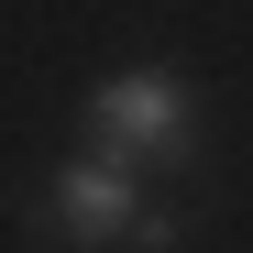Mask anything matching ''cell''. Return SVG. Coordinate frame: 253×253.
<instances>
[{
    "instance_id": "6da1fadb",
    "label": "cell",
    "mask_w": 253,
    "mask_h": 253,
    "mask_svg": "<svg viewBox=\"0 0 253 253\" xmlns=\"http://www.w3.org/2000/svg\"><path fill=\"white\" fill-rule=\"evenodd\" d=\"M198 143V99H187V77L176 66H132V77H110V88L88 99V154H110V165H176Z\"/></svg>"
},
{
    "instance_id": "7a4b0ae2",
    "label": "cell",
    "mask_w": 253,
    "mask_h": 253,
    "mask_svg": "<svg viewBox=\"0 0 253 253\" xmlns=\"http://www.w3.org/2000/svg\"><path fill=\"white\" fill-rule=\"evenodd\" d=\"M143 176L132 165H110V154H77V165H55V187H44V220L66 231V242H132L143 231Z\"/></svg>"
},
{
    "instance_id": "3957f363",
    "label": "cell",
    "mask_w": 253,
    "mask_h": 253,
    "mask_svg": "<svg viewBox=\"0 0 253 253\" xmlns=\"http://www.w3.org/2000/svg\"><path fill=\"white\" fill-rule=\"evenodd\" d=\"M187 242V220H176V209H143V231H132V253H176Z\"/></svg>"
}]
</instances>
